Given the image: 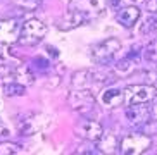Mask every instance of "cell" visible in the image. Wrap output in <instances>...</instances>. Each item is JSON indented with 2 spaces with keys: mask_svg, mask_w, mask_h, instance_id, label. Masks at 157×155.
Wrapping results in <instances>:
<instances>
[{
  "mask_svg": "<svg viewBox=\"0 0 157 155\" xmlns=\"http://www.w3.org/2000/svg\"><path fill=\"white\" fill-rule=\"evenodd\" d=\"M119 50H121V41L117 38H107V40L100 41V43H97L90 48V57L95 64L107 66L116 59Z\"/></svg>",
  "mask_w": 157,
  "mask_h": 155,
  "instance_id": "obj_1",
  "label": "cell"
},
{
  "mask_svg": "<svg viewBox=\"0 0 157 155\" xmlns=\"http://www.w3.org/2000/svg\"><path fill=\"white\" fill-rule=\"evenodd\" d=\"M47 35V26L38 21V19H28L26 23L21 24V33H19V41L26 47L38 45Z\"/></svg>",
  "mask_w": 157,
  "mask_h": 155,
  "instance_id": "obj_2",
  "label": "cell"
},
{
  "mask_svg": "<svg viewBox=\"0 0 157 155\" xmlns=\"http://www.w3.org/2000/svg\"><path fill=\"white\" fill-rule=\"evenodd\" d=\"M69 10L78 12L79 16H83L86 23L102 17L104 12H105L102 0H71L69 2Z\"/></svg>",
  "mask_w": 157,
  "mask_h": 155,
  "instance_id": "obj_3",
  "label": "cell"
},
{
  "mask_svg": "<svg viewBox=\"0 0 157 155\" xmlns=\"http://www.w3.org/2000/svg\"><path fill=\"white\" fill-rule=\"evenodd\" d=\"M157 88L154 85H129L124 90V104H148L155 100Z\"/></svg>",
  "mask_w": 157,
  "mask_h": 155,
  "instance_id": "obj_4",
  "label": "cell"
},
{
  "mask_svg": "<svg viewBox=\"0 0 157 155\" xmlns=\"http://www.w3.org/2000/svg\"><path fill=\"white\" fill-rule=\"evenodd\" d=\"M67 104L78 114H88L95 107V96H93V93L88 88H76V90H73L69 93Z\"/></svg>",
  "mask_w": 157,
  "mask_h": 155,
  "instance_id": "obj_5",
  "label": "cell"
},
{
  "mask_svg": "<svg viewBox=\"0 0 157 155\" xmlns=\"http://www.w3.org/2000/svg\"><path fill=\"white\" fill-rule=\"evenodd\" d=\"M150 145H152L150 136L143 134V133H133V134H128V136H124L121 140L119 152L126 155H138V153L147 152Z\"/></svg>",
  "mask_w": 157,
  "mask_h": 155,
  "instance_id": "obj_6",
  "label": "cell"
},
{
  "mask_svg": "<svg viewBox=\"0 0 157 155\" xmlns=\"http://www.w3.org/2000/svg\"><path fill=\"white\" fill-rule=\"evenodd\" d=\"M74 133L78 134L79 138L88 140V142H98L104 134V128L98 121H93V119H83L76 124Z\"/></svg>",
  "mask_w": 157,
  "mask_h": 155,
  "instance_id": "obj_7",
  "label": "cell"
},
{
  "mask_svg": "<svg viewBox=\"0 0 157 155\" xmlns=\"http://www.w3.org/2000/svg\"><path fill=\"white\" fill-rule=\"evenodd\" d=\"M21 33V23L17 19H2L0 21V45H12L19 41Z\"/></svg>",
  "mask_w": 157,
  "mask_h": 155,
  "instance_id": "obj_8",
  "label": "cell"
},
{
  "mask_svg": "<svg viewBox=\"0 0 157 155\" xmlns=\"http://www.w3.org/2000/svg\"><path fill=\"white\" fill-rule=\"evenodd\" d=\"M45 115L42 114H26L21 117L19 121V133L24 134V136H29V134H35V133L42 131L43 128L47 126Z\"/></svg>",
  "mask_w": 157,
  "mask_h": 155,
  "instance_id": "obj_9",
  "label": "cell"
},
{
  "mask_svg": "<svg viewBox=\"0 0 157 155\" xmlns=\"http://www.w3.org/2000/svg\"><path fill=\"white\" fill-rule=\"evenodd\" d=\"M150 114H152V110L147 107V104H131L128 105L124 112L126 121L131 126H142L147 119H150Z\"/></svg>",
  "mask_w": 157,
  "mask_h": 155,
  "instance_id": "obj_10",
  "label": "cell"
},
{
  "mask_svg": "<svg viewBox=\"0 0 157 155\" xmlns=\"http://www.w3.org/2000/svg\"><path fill=\"white\" fill-rule=\"evenodd\" d=\"M98 100L107 109H116L121 104H124V91H121L119 88H105L100 93Z\"/></svg>",
  "mask_w": 157,
  "mask_h": 155,
  "instance_id": "obj_11",
  "label": "cell"
},
{
  "mask_svg": "<svg viewBox=\"0 0 157 155\" xmlns=\"http://www.w3.org/2000/svg\"><path fill=\"white\" fill-rule=\"evenodd\" d=\"M116 19L121 26L124 28H131L136 24V21L140 19V9L136 5H126V7H121L116 14Z\"/></svg>",
  "mask_w": 157,
  "mask_h": 155,
  "instance_id": "obj_12",
  "label": "cell"
},
{
  "mask_svg": "<svg viewBox=\"0 0 157 155\" xmlns=\"http://www.w3.org/2000/svg\"><path fill=\"white\" fill-rule=\"evenodd\" d=\"M83 24H86V21H85L83 16H79L78 12H73V10H67L64 17L57 23V28L62 29V31H71V29H74V28L83 26Z\"/></svg>",
  "mask_w": 157,
  "mask_h": 155,
  "instance_id": "obj_13",
  "label": "cell"
},
{
  "mask_svg": "<svg viewBox=\"0 0 157 155\" xmlns=\"http://www.w3.org/2000/svg\"><path fill=\"white\" fill-rule=\"evenodd\" d=\"M100 81L98 74H95L93 71H79L73 76V86L74 88H90L93 83Z\"/></svg>",
  "mask_w": 157,
  "mask_h": 155,
  "instance_id": "obj_14",
  "label": "cell"
},
{
  "mask_svg": "<svg viewBox=\"0 0 157 155\" xmlns=\"http://www.w3.org/2000/svg\"><path fill=\"white\" fill-rule=\"evenodd\" d=\"M12 78H14L17 83L24 85V86H28V85H31V83L35 81V74H33L31 67H29V66H24V64L14 67V74H12Z\"/></svg>",
  "mask_w": 157,
  "mask_h": 155,
  "instance_id": "obj_15",
  "label": "cell"
},
{
  "mask_svg": "<svg viewBox=\"0 0 157 155\" xmlns=\"http://www.w3.org/2000/svg\"><path fill=\"white\" fill-rule=\"evenodd\" d=\"M98 148H100V152H104V153H116V152H119V143H117L114 134H111V133L105 134V133H104L102 138L98 140Z\"/></svg>",
  "mask_w": 157,
  "mask_h": 155,
  "instance_id": "obj_16",
  "label": "cell"
},
{
  "mask_svg": "<svg viewBox=\"0 0 157 155\" xmlns=\"http://www.w3.org/2000/svg\"><path fill=\"white\" fill-rule=\"evenodd\" d=\"M136 62H138V59H136V54L128 55L126 59L119 60V62L116 64V71H117L119 74H128V73H131V71L135 69Z\"/></svg>",
  "mask_w": 157,
  "mask_h": 155,
  "instance_id": "obj_17",
  "label": "cell"
},
{
  "mask_svg": "<svg viewBox=\"0 0 157 155\" xmlns=\"http://www.w3.org/2000/svg\"><path fill=\"white\" fill-rule=\"evenodd\" d=\"M4 93L7 96H21L26 93V86L17 81H9L4 85Z\"/></svg>",
  "mask_w": 157,
  "mask_h": 155,
  "instance_id": "obj_18",
  "label": "cell"
},
{
  "mask_svg": "<svg viewBox=\"0 0 157 155\" xmlns=\"http://www.w3.org/2000/svg\"><path fill=\"white\" fill-rule=\"evenodd\" d=\"M12 2H14L16 7L26 10V12H33V10H36L38 7H40V4H42V0H12Z\"/></svg>",
  "mask_w": 157,
  "mask_h": 155,
  "instance_id": "obj_19",
  "label": "cell"
},
{
  "mask_svg": "<svg viewBox=\"0 0 157 155\" xmlns=\"http://www.w3.org/2000/svg\"><path fill=\"white\" fill-rule=\"evenodd\" d=\"M31 71H35V73H47L48 69H50V62L47 59H43V57H35V59L31 60Z\"/></svg>",
  "mask_w": 157,
  "mask_h": 155,
  "instance_id": "obj_20",
  "label": "cell"
},
{
  "mask_svg": "<svg viewBox=\"0 0 157 155\" xmlns=\"http://www.w3.org/2000/svg\"><path fill=\"white\" fill-rule=\"evenodd\" d=\"M143 57L148 62H157V40H152L143 48Z\"/></svg>",
  "mask_w": 157,
  "mask_h": 155,
  "instance_id": "obj_21",
  "label": "cell"
},
{
  "mask_svg": "<svg viewBox=\"0 0 157 155\" xmlns=\"http://www.w3.org/2000/svg\"><path fill=\"white\" fill-rule=\"evenodd\" d=\"M140 133L147 134V136L157 134V119H147V121L140 126Z\"/></svg>",
  "mask_w": 157,
  "mask_h": 155,
  "instance_id": "obj_22",
  "label": "cell"
},
{
  "mask_svg": "<svg viewBox=\"0 0 157 155\" xmlns=\"http://www.w3.org/2000/svg\"><path fill=\"white\" fill-rule=\"evenodd\" d=\"M21 152V146L12 142H2L0 143V155H14Z\"/></svg>",
  "mask_w": 157,
  "mask_h": 155,
  "instance_id": "obj_23",
  "label": "cell"
},
{
  "mask_svg": "<svg viewBox=\"0 0 157 155\" xmlns=\"http://www.w3.org/2000/svg\"><path fill=\"white\" fill-rule=\"evenodd\" d=\"M157 31V12H150L148 17L145 19V23L142 26V33H150Z\"/></svg>",
  "mask_w": 157,
  "mask_h": 155,
  "instance_id": "obj_24",
  "label": "cell"
},
{
  "mask_svg": "<svg viewBox=\"0 0 157 155\" xmlns=\"http://www.w3.org/2000/svg\"><path fill=\"white\" fill-rule=\"evenodd\" d=\"M12 74H14V67L10 66V62H7L0 57V79L5 81L7 78H12Z\"/></svg>",
  "mask_w": 157,
  "mask_h": 155,
  "instance_id": "obj_25",
  "label": "cell"
},
{
  "mask_svg": "<svg viewBox=\"0 0 157 155\" xmlns=\"http://www.w3.org/2000/svg\"><path fill=\"white\" fill-rule=\"evenodd\" d=\"M147 9L148 12H157V0H147Z\"/></svg>",
  "mask_w": 157,
  "mask_h": 155,
  "instance_id": "obj_26",
  "label": "cell"
},
{
  "mask_svg": "<svg viewBox=\"0 0 157 155\" xmlns=\"http://www.w3.org/2000/svg\"><path fill=\"white\" fill-rule=\"evenodd\" d=\"M154 114H155V115H157V107H155V109H154Z\"/></svg>",
  "mask_w": 157,
  "mask_h": 155,
  "instance_id": "obj_27",
  "label": "cell"
},
{
  "mask_svg": "<svg viewBox=\"0 0 157 155\" xmlns=\"http://www.w3.org/2000/svg\"><path fill=\"white\" fill-rule=\"evenodd\" d=\"M0 57H2V48H0Z\"/></svg>",
  "mask_w": 157,
  "mask_h": 155,
  "instance_id": "obj_28",
  "label": "cell"
}]
</instances>
